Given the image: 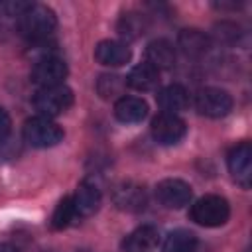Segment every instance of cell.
Instances as JSON below:
<instances>
[{"instance_id":"obj_1","label":"cell","mask_w":252,"mask_h":252,"mask_svg":"<svg viewBox=\"0 0 252 252\" xmlns=\"http://www.w3.org/2000/svg\"><path fill=\"white\" fill-rule=\"evenodd\" d=\"M18 28L30 41H41L55 32L57 16L43 4H28V8L18 16Z\"/></svg>"},{"instance_id":"obj_2","label":"cell","mask_w":252,"mask_h":252,"mask_svg":"<svg viewBox=\"0 0 252 252\" xmlns=\"http://www.w3.org/2000/svg\"><path fill=\"white\" fill-rule=\"evenodd\" d=\"M189 217L201 226H222L230 217V205L220 195H205L191 205Z\"/></svg>"},{"instance_id":"obj_3","label":"cell","mask_w":252,"mask_h":252,"mask_svg":"<svg viewBox=\"0 0 252 252\" xmlns=\"http://www.w3.org/2000/svg\"><path fill=\"white\" fill-rule=\"evenodd\" d=\"M73 100H75L73 91L65 85H57V87L39 89L33 96V106L39 112V116L53 118L69 110L73 106Z\"/></svg>"},{"instance_id":"obj_4","label":"cell","mask_w":252,"mask_h":252,"mask_svg":"<svg viewBox=\"0 0 252 252\" xmlns=\"http://www.w3.org/2000/svg\"><path fill=\"white\" fill-rule=\"evenodd\" d=\"M22 134L32 148H53L63 140V128L45 116H33L26 120Z\"/></svg>"},{"instance_id":"obj_5","label":"cell","mask_w":252,"mask_h":252,"mask_svg":"<svg viewBox=\"0 0 252 252\" xmlns=\"http://www.w3.org/2000/svg\"><path fill=\"white\" fill-rule=\"evenodd\" d=\"M195 110L207 118H222L232 110V96L217 87H205L195 93Z\"/></svg>"},{"instance_id":"obj_6","label":"cell","mask_w":252,"mask_h":252,"mask_svg":"<svg viewBox=\"0 0 252 252\" xmlns=\"http://www.w3.org/2000/svg\"><path fill=\"white\" fill-rule=\"evenodd\" d=\"M30 77H32V83L37 85L39 89L63 85V79L67 77V63L61 57L45 55V57L37 59Z\"/></svg>"},{"instance_id":"obj_7","label":"cell","mask_w":252,"mask_h":252,"mask_svg":"<svg viewBox=\"0 0 252 252\" xmlns=\"http://www.w3.org/2000/svg\"><path fill=\"white\" fill-rule=\"evenodd\" d=\"M226 163H228V171H230L232 179L240 187L248 189L252 183V146L248 142L236 144L228 152Z\"/></svg>"},{"instance_id":"obj_8","label":"cell","mask_w":252,"mask_h":252,"mask_svg":"<svg viewBox=\"0 0 252 252\" xmlns=\"http://www.w3.org/2000/svg\"><path fill=\"white\" fill-rule=\"evenodd\" d=\"M185 132H187V126H185V122L177 114L159 112L152 120V136L161 146H173V144H177L185 136Z\"/></svg>"},{"instance_id":"obj_9","label":"cell","mask_w":252,"mask_h":252,"mask_svg":"<svg viewBox=\"0 0 252 252\" xmlns=\"http://www.w3.org/2000/svg\"><path fill=\"white\" fill-rule=\"evenodd\" d=\"M191 185L185 183L183 179H175V177H167L161 179L156 185V197L158 201L167 207V209H181L191 201Z\"/></svg>"},{"instance_id":"obj_10","label":"cell","mask_w":252,"mask_h":252,"mask_svg":"<svg viewBox=\"0 0 252 252\" xmlns=\"http://www.w3.org/2000/svg\"><path fill=\"white\" fill-rule=\"evenodd\" d=\"M112 201L120 211L138 213L146 207L148 195H146L144 185L136 181H120L112 187Z\"/></svg>"},{"instance_id":"obj_11","label":"cell","mask_w":252,"mask_h":252,"mask_svg":"<svg viewBox=\"0 0 252 252\" xmlns=\"http://www.w3.org/2000/svg\"><path fill=\"white\" fill-rule=\"evenodd\" d=\"M132 57V51L126 43L116 39H102L94 47V59L104 67H120L126 65Z\"/></svg>"},{"instance_id":"obj_12","label":"cell","mask_w":252,"mask_h":252,"mask_svg":"<svg viewBox=\"0 0 252 252\" xmlns=\"http://www.w3.org/2000/svg\"><path fill=\"white\" fill-rule=\"evenodd\" d=\"M71 199H73V207H75L77 217H91V215H94L98 211L102 195H100V189L94 183L81 181Z\"/></svg>"},{"instance_id":"obj_13","label":"cell","mask_w":252,"mask_h":252,"mask_svg":"<svg viewBox=\"0 0 252 252\" xmlns=\"http://www.w3.org/2000/svg\"><path fill=\"white\" fill-rule=\"evenodd\" d=\"M158 240H159L158 228L152 224H142L134 228L128 236H124L120 248L122 252H152L158 246Z\"/></svg>"},{"instance_id":"obj_14","label":"cell","mask_w":252,"mask_h":252,"mask_svg":"<svg viewBox=\"0 0 252 252\" xmlns=\"http://www.w3.org/2000/svg\"><path fill=\"white\" fill-rule=\"evenodd\" d=\"M114 116L124 124L142 122L148 116V102L140 96H120L114 102Z\"/></svg>"},{"instance_id":"obj_15","label":"cell","mask_w":252,"mask_h":252,"mask_svg":"<svg viewBox=\"0 0 252 252\" xmlns=\"http://www.w3.org/2000/svg\"><path fill=\"white\" fill-rule=\"evenodd\" d=\"M146 63L156 71L171 69L175 65V49L167 39H154L146 47Z\"/></svg>"},{"instance_id":"obj_16","label":"cell","mask_w":252,"mask_h":252,"mask_svg":"<svg viewBox=\"0 0 252 252\" xmlns=\"http://www.w3.org/2000/svg\"><path fill=\"white\" fill-rule=\"evenodd\" d=\"M177 45L181 47V51L189 57H201L211 49V37L207 33H203L201 30L189 28V30H181L177 35Z\"/></svg>"},{"instance_id":"obj_17","label":"cell","mask_w":252,"mask_h":252,"mask_svg":"<svg viewBox=\"0 0 252 252\" xmlns=\"http://www.w3.org/2000/svg\"><path fill=\"white\" fill-rule=\"evenodd\" d=\"M156 100L163 112L177 114L189 106V93L181 85H167L165 89H161L158 93Z\"/></svg>"},{"instance_id":"obj_18","label":"cell","mask_w":252,"mask_h":252,"mask_svg":"<svg viewBox=\"0 0 252 252\" xmlns=\"http://www.w3.org/2000/svg\"><path fill=\"white\" fill-rule=\"evenodd\" d=\"M126 85L134 91H154L159 85V71H156L154 67H150L148 63H138L130 69L128 77H126Z\"/></svg>"},{"instance_id":"obj_19","label":"cell","mask_w":252,"mask_h":252,"mask_svg":"<svg viewBox=\"0 0 252 252\" xmlns=\"http://www.w3.org/2000/svg\"><path fill=\"white\" fill-rule=\"evenodd\" d=\"M116 30L126 39H138L148 30V18L140 12H124L118 20Z\"/></svg>"},{"instance_id":"obj_20","label":"cell","mask_w":252,"mask_h":252,"mask_svg":"<svg viewBox=\"0 0 252 252\" xmlns=\"http://www.w3.org/2000/svg\"><path fill=\"white\" fill-rule=\"evenodd\" d=\"M195 248H197V236L185 228L171 230L161 244V252H195Z\"/></svg>"},{"instance_id":"obj_21","label":"cell","mask_w":252,"mask_h":252,"mask_svg":"<svg viewBox=\"0 0 252 252\" xmlns=\"http://www.w3.org/2000/svg\"><path fill=\"white\" fill-rule=\"evenodd\" d=\"M75 217H77V213H75V207H73V199H71V197H63V199L57 203L55 211H53L51 226H53L55 230H61V228L69 226V222H71Z\"/></svg>"},{"instance_id":"obj_22","label":"cell","mask_w":252,"mask_h":252,"mask_svg":"<svg viewBox=\"0 0 252 252\" xmlns=\"http://www.w3.org/2000/svg\"><path fill=\"white\" fill-rule=\"evenodd\" d=\"M124 85L126 83L118 75H100L98 81H96V91H98V94L102 98H112V96L122 93Z\"/></svg>"},{"instance_id":"obj_23","label":"cell","mask_w":252,"mask_h":252,"mask_svg":"<svg viewBox=\"0 0 252 252\" xmlns=\"http://www.w3.org/2000/svg\"><path fill=\"white\" fill-rule=\"evenodd\" d=\"M215 30H217V32H215L217 39H219V41H224V43H234V41L238 39V35H240L238 26L232 24V22H220V24H217Z\"/></svg>"},{"instance_id":"obj_24","label":"cell","mask_w":252,"mask_h":252,"mask_svg":"<svg viewBox=\"0 0 252 252\" xmlns=\"http://www.w3.org/2000/svg\"><path fill=\"white\" fill-rule=\"evenodd\" d=\"M10 130H12V120H10V114H8V112H6V110L0 106V142L8 138Z\"/></svg>"},{"instance_id":"obj_25","label":"cell","mask_w":252,"mask_h":252,"mask_svg":"<svg viewBox=\"0 0 252 252\" xmlns=\"http://www.w3.org/2000/svg\"><path fill=\"white\" fill-rule=\"evenodd\" d=\"M0 252H20V250L14 248V246L8 244V242H0Z\"/></svg>"}]
</instances>
